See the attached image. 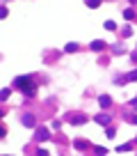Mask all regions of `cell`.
<instances>
[{
	"instance_id": "6da1fadb",
	"label": "cell",
	"mask_w": 137,
	"mask_h": 156,
	"mask_svg": "<svg viewBox=\"0 0 137 156\" xmlns=\"http://www.w3.org/2000/svg\"><path fill=\"white\" fill-rule=\"evenodd\" d=\"M14 87L23 90V94H25V97H32V94H34V85H32V78H30V76L16 78V80H14Z\"/></svg>"
},
{
	"instance_id": "7a4b0ae2",
	"label": "cell",
	"mask_w": 137,
	"mask_h": 156,
	"mask_svg": "<svg viewBox=\"0 0 137 156\" xmlns=\"http://www.w3.org/2000/svg\"><path fill=\"white\" fill-rule=\"evenodd\" d=\"M98 103H101L103 108H107V106L112 103V99H110V97H107V94H103V97H98Z\"/></svg>"
},
{
	"instance_id": "3957f363",
	"label": "cell",
	"mask_w": 137,
	"mask_h": 156,
	"mask_svg": "<svg viewBox=\"0 0 137 156\" xmlns=\"http://www.w3.org/2000/svg\"><path fill=\"white\" fill-rule=\"evenodd\" d=\"M110 120H112L110 115H98V117H96V122H98V124H103V126L110 124Z\"/></svg>"
},
{
	"instance_id": "277c9868",
	"label": "cell",
	"mask_w": 137,
	"mask_h": 156,
	"mask_svg": "<svg viewBox=\"0 0 137 156\" xmlns=\"http://www.w3.org/2000/svg\"><path fill=\"white\" fill-rule=\"evenodd\" d=\"M46 138H48V131H46V129H39V131H37V140H46Z\"/></svg>"
},
{
	"instance_id": "5b68a950",
	"label": "cell",
	"mask_w": 137,
	"mask_h": 156,
	"mask_svg": "<svg viewBox=\"0 0 137 156\" xmlns=\"http://www.w3.org/2000/svg\"><path fill=\"white\" fill-rule=\"evenodd\" d=\"M82 122H85V115H76L71 120V124H82Z\"/></svg>"
},
{
	"instance_id": "8992f818",
	"label": "cell",
	"mask_w": 137,
	"mask_h": 156,
	"mask_svg": "<svg viewBox=\"0 0 137 156\" xmlns=\"http://www.w3.org/2000/svg\"><path fill=\"white\" fill-rule=\"evenodd\" d=\"M91 48H94V51H103L105 44H103V42H94V44H91Z\"/></svg>"
},
{
	"instance_id": "52a82bcc",
	"label": "cell",
	"mask_w": 137,
	"mask_h": 156,
	"mask_svg": "<svg viewBox=\"0 0 137 156\" xmlns=\"http://www.w3.org/2000/svg\"><path fill=\"white\" fill-rule=\"evenodd\" d=\"M23 124H25V126H32V124H34V120H32L30 115H25V117H23Z\"/></svg>"
},
{
	"instance_id": "ba28073f",
	"label": "cell",
	"mask_w": 137,
	"mask_h": 156,
	"mask_svg": "<svg viewBox=\"0 0 137 156\" xmlns=\"http://www.w3.org/2000/svg\"><path fill=\"white\" fill-rule=\"evenodd\" d=\"M126 80H137V71H130V73L126 76Z\"/></svg>"
},
{
	"instance_id": "9c48e42d",
	"label": "cell",
	"mask_w": 137,
	"mask_h": 156,
	"mask_svg": "<svg viewBox=\"0 0 137 156\" xmlns=\"http://www.w3.org/2000/svg\"><path fill=\"white\" fill-rule=\"evenodd\" d=\"M94 151H96L98 156H105V154H107V149H103V147H96V149H94Z\"/></svg>"
},
{
	"instance_id": "30bf717a",
	"label": "cell",
	"mask_w": 137,
	"mask_h": 156,
	"mask_svg": "<svg viewBox=\"0 0 137 156\" xmlns=\"http://www.w3.org/2000/svg\"><path fill=\"white\" fill-rule=\"evenodd\" d=\"M87 5H89V7H98V5H101V0H87Z\"/></svg>"
},
{
	"instance_id": "8fae6325",
	"label": "cell",
	"mask_w": 137,
	"mask_h": 156,
	"mask_svg": "<svg viewBox=\"0 0 137 156\" xmlns=\"http://www.w3.org/2000/svg\"><path fill=\"white\" fill-rule=\"evenodd\" d=\"M76 48H78V44H66V51H69V53H73Z\"/></svg>"
},
{
	"instance_id": "7c38bea8",
	"label": "cell",
	"mask_w": 137,
	"mask_h": 156,
	"mask_svg": "<svg viewBox=\"0 0 137 156\" xmlns=\"http://www.w3.org/2000/svg\"><path fill=\"white\" fill-rule=\"evenodd\" d=\"M123 16H126V19H132V16H135V12H132V9H126V12H123Z\"/></svg>"
},
{
	"instance_id": "4fadbf2b",
	"label": "cell",
	"mask_w": 137,
	"mask_h": 156,
	"mask_svg": "<svg viewBox=\"0 0 137 156\" xmlns=\"http://www.w3.org/2000/svg\"><path fill=\"white\" fill-rule=\"evenodd\" d=\"M76 147H78V149H85L87 142H85V140H78V142H76Z\"/></svg>"
},
{
	"instance_id": "5bb4252c",
	"label": "cell",
	"mask_w": 137,
	"mask_h": 156,
	"mask_svg": "<svg viewBox=\"0 0 137 156\" xmlns=\"http://www.w3.org/2000/svg\"><path fill=\"white\" fill-rule=\"evenodd\" d=\"M130 122H132V124H137V115H135V117H132V120H130Z\"/></svg>"
}]
</instances>
